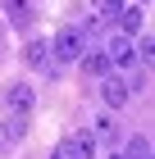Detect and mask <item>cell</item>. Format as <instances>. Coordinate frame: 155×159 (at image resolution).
I'll use <instances>...</instances> for the list:
<instances>
[{
  "instance_id": "cell-1",
  "label": "cell",
  "mask_w": 155,
  "mask_h": 159,
  "mask_svg": "<svg viewBox=\"0 0 155 159\" xmlns=\"http://www.w3.org/2000/svg\"><path fill=\"white\" fill-rule=\"evenodd\" d=\"M78 55H87L82 27H60V32H55V41H50V64L60 68V64H73Z\"/></svg>"
},
{
  "instance_id": "cell-2",
  "label": "cell",
  "mask_w": 155,
  "mask_h": 159,
  "mask_svg": "<svg viewBox=\"0 0 155 159\" xmlns=\"http://www.w3.org/2000/svg\"><path fill=\"white\" fill-rule=\"evenodd\" d=\"M32 105H36V91H32L27 82L5 86V109H9V118H23V114H32Z\"/></svg>"
},
{
  "instance_id": "cell-3",
  "label": "cell",
  "mask_w": 155,
  "mask_h": 159,
  "mask_svg": "<svg viewBox=\"0 0 155 159\" xmlns=\"http://www.w3.org/2000/svg\"><path fill=\"white\" fill-rule=\"evenodd\" d=\"M100 100H105V109H123L132 100V82L128 77H105L100 82Z\"/></svg>"
},
{
  "instance_id": "cell-4",
  "label": "cell",
  "mask_w": 155,
  "mask_h": 159,
  "mask_svg": "<svg viewBox=\"0 0 155 159\" xmlns=\"http://www.w3.org/2000/svg\"><path fill=\"white\" fill-rule=\"evenodd\" d=\"M105 59H109V64H123V68H128V64L137 59V50H132V37L114 32V37H109V46H105Z\"/></svg>"
},
{
  "instance_id": "cell-5",
  "label": "cell",
  "mask_w": 155,
  "mask_h": 159,
  "mask_svg": "<svg viewBox=\"0 0 155 159\" xmlns=\"http://www.w3.org/2000/svg\"><path fill=\"white\" fill-rule=\"evenodd\" d=\"M0 5H5V18H9L14 27H27V23H32V5H27V0H0Z\"/></svg>"
},
{
  "instance_id": "cell-6",
  "label": "cell",
  "mask_w": 155,
  "mask_h": 159,
  "mask_svg": "<svg viewBox=\"0 0 155 159\" xmlns=\"http://www.w3.org/2000/svg\"><path fill=\"white\" fill-rule=\"evenodd\" d=\"M23 59L32 64V68H55V64H50V41H27Z\"/></svg>"
},
{
  "instance_id": "cell-7",
  "label": "cell",
  "mask_w": 155,
  "mask_h": 159,
  "mask_svg": "<svg viewBox=\"0 0 155 159\" xmlns=\"http://www.w3.org/2000/svg\"><path fill=\"white\" fill-rule=\"evenodd\" d=\"M18 136H23V123L18 118H0V155H9Z\"/></svg>"
},
{
  "instance_id": "cell-8",
  "label": "cell",
  "mask_w": 155,
  "mask_h": 159,
  "mask_svg": "<svg viewBox=\"0 0 155 159\" xmlns=\"http://www.w3.org/2000/svg\"><path fill=\"white\" fill-rule=\"evenodd\" d=\"M78 59H82V73H87V77H105V73H109L105 50H91V55H78Z\"/></svg>"
},
{
  "instance_id": "cell-9",
  "label": "cell",
  "mask_w": 155,
  "mask_h": 159,
  "mask_svg": "<svg viewBox=\"0 0 155 159\" xmlns=\"http://www.w3.org/2000/svg\"><path fill=\"white\" fill-rule=\"evenodd\" d=\"M137 27H142V9H137V5H123V9H119V32L132 37Z\"/></svg>"
},
{
  "instance_id": "cell-10",
  "label": "cell",
  "mask_w": 155,
  "mask_h": 159,
  "mask_svg": "<svg viewBox=\"0 0 155 159\" xmlns=\"http://www.w3.org/2000/svg\"><path fill=\"white\" fill-rule=\"evenodd\" d=\"M73 146L82 150V159H96V136H91V127H82V132H73Z\"/></svg>"
},
{
  "instance_id": "cell-11",
  "label": "cell",
  "mask_w": 155,
  "mask_h": 159,
  "mask_svg": "<svg viewBox=\"0 0 155 159\" xmlns=\"http://www.w3.org/2000/svg\"><path fill=\"white\" fill-rule=\"evenodd\" d=\"M91 136H96V141H114V118H109V114H100V118L91 123Z\"/></svg>"
},
{
  "instance_id": "cell-12",
  "label": "cell",
  "mask_w": 155,
  "mask_h": 159,
  "mask_svg": "<svg viewBox=\"0 0 155 159\" xmlns=\"http://www.w3.org/2000/svg\"><path fill=\"white\" fill-rule=\"evenodd\" d=\"M123 159H151V136H132V146Z\"/></svg>"
},
{
  "instance_id": "cell-13",
  "label": "cell",
  "mask_w": 155,
  "mask_h": 159,
  "mask_svg": "<svg viewBox=\"0 0 155 159\" xmlns=\"http://www.w3.org/2000/svg\"><path fill=\"white\" fill-rule=\"evenodd\" d=\"M50 159H82V150H78V146H73V136H64V141H60V146H55V150H50Z\"/></svg>"
},
{
  "instance_id": "cell-14",
  "label": "cell",
  "mask_w": 155,
  "mask_h": 159,
  "mask_svg": "<svg viewBox=\"0 0 155 159\" xmlns=\"http://www.w3.org/2000/svg\"><path fill=\"white\" fill-rule=\"evenodd\" d=\"M96 18H119V9H123V0H96Z\"/></svg>"
},
{
  "instance_id": "cell-15",
  "label": "cell",
  "mask_w": 155,
  "mask_h": 159,
  "mask_svg": "<svg viewBox=\"0 0 155 159\" xmlns=\"http://www.w3.org/2000/svg\"><path fill=\"white\" fill-rule=\"evenodd\" d=\"M109 159H123V155H109Z\"/></svg>"
}]
</instances>
